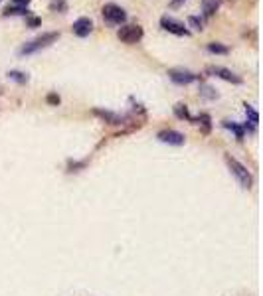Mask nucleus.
Segmentation results:
<instances>
[{
  "label": "nucleus",
  "instance_id": "21",
  "mask_svg": "<svg viewBox=\"0 0 263 296\" xmlns=\"http://www.w3.org/2000/svg\"><path fill=\"white\" fill-rule=\"evenodd\" d=\"M46 103H48V105H54V107H58V105L62 103V99H60V95H58V93H48Z\"/></svg>",
  "mask_w": 263,
  "mask_h": 296
},
{
  "label": "nucleus",
  "instance_id": "13",
  "mask_svg": "<svg viewBox=\"0 0 263 296\" xmlns=\"http://www.w3.org/2000/svg\"><path fill=\"white\" fill-rule=\"evenodd\" d=\"M172 111H174V114H176L180 121H192L190 113H188V107H186L184 103H176V105L172 107Z\"/></svg>",
  "mask_w": 263,
  "mask_h": 296
},
{
  "label": "nucleus",
  "instance_id": "7",
  "mask_svg": "<svg viewBox=\"0 0 263 296\" xmlns=\"http://www.w3.org/2000/svg\"><path fill=\"white\" fill-rule=\"evenodd\" d=\"M161 26H163V30H167L170 34H176V36H190V30L184 28V24L176 22V20L170 18V16H163V18H161Z\"/></svg>",
  "mask_w": 263,
  "mask_h": 296
},
{
  "label": "nucleus",
  "instance_id": "24",
  "mask_svg": "<svg viewBox=\"0 0 263 296\" xmlns=\"http://www.w3.org/2000/svg\"><path fill=\"white\" fill-rule=\"evenodd\" d=\"M28 2H30V0H12L14 6H22V8H28Z\"/></svg>",
  "mask_w": 263,
  "mask_h": 296
},
{
  "label": "nucleus",
  "instance_id": "9",
  "mask_svg": "<svg viewBox=\"0 0 263 296\" xmlns=\"http://www.w3.org/2000/svg\"><path fill=\"white\" fill-rule=\"evenodd\" d=\"M73 34L75 36H79V38H87L89 34H91V30H93V22H91V18H77L72 26Z\"/></svg>",
  "mask_w": 263,
  "mask_h": 296
},
{
  "label": "nucleus",
  "instance_id": "18",
  "mask_svg": "<svg viewBox=\"0 0 263 296\" xmlns=\"http://www.w3.org/2000/svg\"><path fill=\"white\" fill-rule=\"evenodd\" d=\"M192 121L198 123V125H202V127H204V133H208L210 127H212V119H210V114H200L198 119H192Z\"/></svg>",
  "mask_w": 263,
  "mask_h": 296
},
{
  "label": "nucleus",
  "instance_id": "23",
  "mask_svg": "<svg viewBox=\"0 0 263 296\" xmlns=\"http://www.w3.org/2000/svg\"><path fill=\"white\" fill-rule=\"evenodd\" d=\"M40 24H42V20L36 18V16H30V18H28V26H30V28H38Z\"/></svg>",
  "mask_w": 263,
  "mask_h": 296
},
{
  "label": "nucleus",
  "instance_id": "1",
  "mask_svg": "<svg viewBox=\"0 0 263 296\" xmlns=\"http://www.w3.org/2000/svg\"><path fill=\"white\" fill-rule=\"evenodd\" d=\"M226 160V164H228V168H230V172L236 176V180L239 182V186L243 188V190H249L251 186H253V178H251V174H249V170L239 162L236 160L234 156H230V154H226L224 156Z\"/></svg>",
  "mask_w": 263,
  "mask_h": 296
},
{
  "label": "nucleus",
  "instance_id": "2",
  "mask_svg": "<svg viewBox=\"0 0 263 296\" xmlns=\"http://www.w3.org/2000/svg\"><path fill=\"white\" fill-rule=\"evenodd\" d=\"M58 38H60L58 32L42 34V36H38L36 40H32V42H28V44H24V46L20 47V55H30V53H34V51H38V49H42V47H48L49 44H54Z\"/></svg>",
  "mask_w": 263,
  "mask_h": 296
},
{
  "label": "nucleus",
  "instance_id": "5",
  "mask_svg": "<svg viewBox=\"0 0 263 296\" xmlns=\"http://www.w3.org/2000/svg\"><path fill=\"white\" fill-rule=\"evenodd\" d=\"M168 77H170L176 85H190L192 81H196V79H198V75H196V73H192V71H188V69H184V68L168 69Z\"/></svg>",
  "mask_w": 263,
  "mask_h": 296
},
{
  "label": "nucleus",
  "instance_id": "25",
  "mask_svg": "<svg viewBox=\"0 0 263 296\" xmlns=\"http://www.w3.org/2000/svg\"><path fill=\"white\" fill-rule=\"evenodd\" d=\"M85 162H70V172H73V168H83Z\"/></svg>",
  "mask_w": 263,
  "mask_h": 296
},
{
  "label": "nucleus",
  "instance_id": "16",
  "mask_svg": "<svg viewBox=\"0 0 263 296\" xmlns=\"http://www.w3.org/2000/svg\"><path fill=\"white\" fill-rule=\"evenodd\" d=\"M8 77H10L12 81L20 83V85H24V83H28V75H26V73H22V71H16V69L8 71Z\"/></svg>",
  "mask_w": 263,
  "mask_h": 296
},
{
  "label": "nucleus",
  "instance_id": "15",
  "mask_svg": "<svg viewBox=\"0 0 263 296\" xmlns=\"http://www.w3.org/2000/svg\"><path fill=\"white\" fill-rule=\"evenodd\" d=\"M208 51H210V53L226 55V53H230V47L224 46V44H220V42H210V44H208Z\"/></svg>",
  "mask_w": 263,
  "mask_h": 296
},
{
  "label": "nucleus",
  "instance_id": "11",
  "mask_svg": "<svg viewBox=\"0 0 263 296\" xmlns=\"http://www.w3.org/2000/svg\"><path fill=\"white\" fill-rule=\"evenodd\" d=\"M220 8V0H202V12L206 18H212Z\"/></svg>",
  "mask_w": 263,
  "mask_h": 296
},
{
  "label": "nucleus",
  "instance_id": "14",
  "mask_svg": "<svg viewBox=\"0 0 263 296\" xmlns=\"http://www.w3.org/2000/svg\"><path fill=\"white\" fill-rule=\"evenodd\" d=\"M4 16H28V8H22V6H6L4 8Z\"/></svg>",
  "mask_w": 263,
  "mask_h": 296
},
{
  "label": "nucleus",
  "instance_id": "12",
  "mask_svg": "<svg viewBox=\"0 0 263 296\" xmlns=\"http://www.w3.org/2000/svg\"><path fill=\"white\" fill-rule=\"evenodd\" d=\"M222 125H224L228 131H232V133L236 135L238 140H243V137H245V129H243L241 125H238V123H230V121H224Z\"/></svg>",
  "mask_w": 263,
  "mask_h": 296
},
{
  "label": "nucleus",
  "instance_id": "19",
  "mask_svg": "<svg viewBox=\"0 0 263 296\" xmlns=\"http://www.w3.org/2000/svg\"><path fill=\"white\" fill-rule=\"evenodd\" d=\"M243 107H245V113H247V116H249V123L257 127V123H259V114H257V111H255L251 105H247V103H245Z\"/></svg>",
  "mask_w": 263,
  "mask_h": 296
},
{
  "label": "nucleus",
  "instance_id": "26",
  "mask_svg": "<svg viewBox=\"0 0 263 296\" xmlns=\"http://www.w3.org/2000/svg\"><path fill=\"white\" fill-rule=\"evenodd\" d=\"M182 2H184V0H172V2H170V8H178V6H182Z\"/></svg>",
  "mask_w": 263,
  "mask_h": 296
},
{
  "label": "nucleus",
  "instance_id": "27",
  "mask_svg": "<svg viewBox=\"0 0 263 296\" xmlns=\"http://www.w3.org/2000/svg\"><path fill=\"white\" fill-rule=\"evenodd\" d=\"M0 93H2V91H0Z\"/></svg>",
  "mask_w": 263,
  "mask_h": 296
},
{
  "label": "nucleus",
  "instance_id": "20",
  "mask_svg": "<svg viewBox=\"0 0 263 296\" xmlns=\"http://www.w3.org/2000/svg\"><path fill=\"white\" fill-rule=\"evenodd\" d=\"M49 10L51 12H66L68 10V4H66V0H54L49 4Z\"/></svg>",
  "mask_w": 263,
  "mask_h": 296
},
{
  "label": "nucleus",
  "instance_id": "4",
  "mask_svg": "<svg viewBox=\"0 0 263 296\" xmlns=\"http://www.w3.org/2000/svg\"><path fill=\"white\" fill-rule=\"evenodd\" d=\"M101 12H103V18L111 24H123L127 20V12L117 4H105Z\"/></svg>",
  "mask_w": 263,
  "mask_h": 296
},
{
  "label": "nucleus",
  "instance_id": "10",
  "mask_svg": "<svg viewBox=\"0 0 263 296\" xmlns=\"http://www.w3.org/2000/svg\"><path fill=\"white\" fill-rule=\"evenodd\" d=\"M93 114L97 116H101L107 125H123L129 116H123V114H117V113H111V111H103V109H93Z\"/></svg>",
  "mask_w": 263,
  "mask_h": 296
},
{
  "label": "nucleus",
  "instance_id": "17",
  "mask_svg": "<svg viewBox=\"0 0 263 296\" xmlns=\"http://www.w3.org/2000/svg\"><path fill=\"white\" fill-rule=\"evenodd\" d=\"M200 97H202V99L214 101V99H218V93H216L210 85H200Z\"/></svg>",
  "mask_w": 263,
  "mask_h": 296
},
{
  "label": "nucleus",
  "instance_id": "6",
  "mask_svg": "<svg viewBox=\"0 0 263 296\" xmlns=\"http://www.w3.org/2000/svg\"><path fill=\"white\" fill-rule=\"evenodd\" d=\"M210 75H216V77H220V79H224V81H228V83H234V85H241L243 83V79L236 75L234 71H230V69L226 68H220V66H210V68L206 69Z\"/></svg>",
  "mask_w": 263,
  "mask_h": 296
},
{
  "label": "nucleus",
  "instance_id": "3",
  "mask_svg": "<svg viewBox=\"0 0 263 296\" xmlns=\"http://www.w3.org/2000/svg\"><path fill=\"white\" fill-rule=\"evenodd\" d=\"M143 28L139 26V24H129V26H123L119 28V32H117V36H119L121 42H125V44H137V42H141L143 40Z\"/></svg>",
  "mask_w": 263,
  "mask_h": 296
},
{
  "label": "nucleus",
  "instance_id": "8",
  "mask_svg": "<svg viewBox=\"0 0 263 296\" xmlns=\"http://www.w3.org/2000/svg\"><path fill=\"white\" fill-rule=\"evenodd\" d=\"M156 138L161 140V142H165V144H172V146H182L184 144V135L182 133H178V131H172V129H168V131H161Z\"/></svg>",
  "mask_w": 263,
  "mask_h": 296
},
{
  "label": "nucleus",
  "instance_id": "22",
  "mask_svg": "<svg viewBox=\"0 0 263 296\" xmlns=\"http://www.w3.org/2000/svg\"><path fill=\"white\" fill-rule=\"evenodd\" d=\"M188 24H190L194 30H202V20H200L198 16H190V18H188Z\"/></svg>",
  "mask_w": 263,
  "mask_h": 296
}]
</instances>
